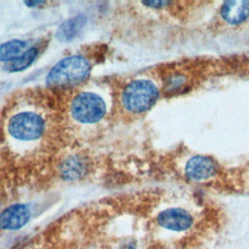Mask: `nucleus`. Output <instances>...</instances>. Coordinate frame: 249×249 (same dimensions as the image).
I'll return each instance as SVG.
<instances>
[{
  "label": "nucleus",
  "instance_id": "obj_1",
  "mask_svg": "<svg viewBox=\"0 0 249 249\" xmlns=\"http://www.w3.org/2000/svg\"><path fill=\"white\" fill-rule=\"evenodd\" d=\"M90 71L89 60L82 55H70L59 60L49 71L46 84L52 88H66L83 82Z\"/></svg>",
  "mask_w": 249,
  "mask_h": 249
},
{
  "label": "nucleus",
  "instance_id": "obj_2",
  "mask_svg": "<svg viewBox=\"0 0 249 249\" xmlns=\"http://www.w3.org/2000/svg\"><path fill=\"white\" fill-rule=\"evenodd\" d=\"M160 91L150 80L137 79L129 82L122 91V104L130 113H143L154 106Z\"/></svg>",
  "mask_w": 249,
  "mask_h": 249
},
{
  "label": "nucleus",
  "instance_id": "obj_3",
  "mask_svg": "<svg viewBox=\"0 0 249 249\" xmlns=\"http://www.w3.org/2000/svg\"><path fill=\"white\" fill-rule=\"evenodd\" d=\"M46 130L45 119L37 112L23 110L15 113L7 123L9 135L17 141L29 143L39 140Z\"/></svg>",
  "mask_w": 249,
  "mask_h": 249
},
{
  "label": "nucleus",
  "instance_id": "obj_4",
  "mask_svg": "<svg viewBox=\"0 0 249 249\" xmlns=\"http://www.w3.org/2000/svg\"><path fill=\"white\" fill-rule=\"evenodd\" d=\"M71 117L83 124H92L101 121L107 111L105 100L97 93L83 91L74 96L70 103Z\"/></svg>",
  "mask_w": 249,
  "mask_h": 249
},
{
  "label": "nucleus",
  "instance_id": "obj_5",
  "mask_svg": "<svg viewBox=\"0 0 249 249\" xmlns=\"http://www.w3.org/2000/svg\"><path fill=\"white\" fill-rule=\"evenodd\" d=\"M157 223L168 231H185L194 225V217L190 211L184 208L170 207L158 214Z\"/></svg>",
  "mask_w": 249,
  "mask_h": 249
},
{
  "label": "nucleus",
  "instance_id": "obj_6",
  "mask_svg": "<svg viewBox=\"0 0 249 249\" xmlns=\"http://www.w3.org/2000/svg\"><path fill=\"white\" fill-rule=\"evenodd\" d=\"M186 177L195 182H202L212 178L217 172L215 162L205 156H195L185 165Z\"/></svg>",
  "mask_w": 249,
  "mask_h": 249
},
{
  "label": "nucleus",
  "instance_id": "obj_7",
  "mask_svg": "<svg viewBox=\"0 0 249 249\" xmlns=\"http://www.w3.org/2000/svg\"><path fill=\"white\" fill-rule=\"evenodd\" d=\"M30 217L31 211L26 204H13L0 213V230H18L27 224Z\"/></svg>",
  "mask_w": 249,
  "mask_h": 249
},
{
  "label": "nucleus",
  "instance_id": "obj_8",
  "mask_svg": "<svg viewBox=\"0 0 249 249\" xmlns=\"http://www.w3.org/2000/svg\"><path fill=\"white\" fill-rule=\"evenodd\" d=\"M221 16L230 24H238L249 17V1H227L221 8Z\"/></svg>",
  "mask_w": 249,
  "mask_h": 249
},
{
  "label": "nucleus",
  "instance_id": "obj_9",
  "mask_svg": "<svg viewBox=\"0 0 249 249\" xmlns=\"http://www.w3.org/2000/svg\"><path fill=\"white\" fill-rule=\"evenodd\" d=\"M60 176L65 180H77L87 171V163L81 156H69L59 165Z\"/></svg>",
  "mask_w": 249,
  "mask_h": 249
},
{
  "label": "nucleus",
  "instance_id": "obj_10",
  "mask_svg": "<svg viewBox=\"0 0 249 249\" xmlns=\"http://www.w3.org/2000/svg\"><path fill=\"white\" fill-rule=\"evenodd\" d=\"M87 18L84 16H75L60 24L56 31V39L60 42H70L83 30Z\"/></svg>",
  "mask_w": 249,
  "mask_h": 249
},
{
  "label": "nucleus",
  "instance_id": "obj_11",
  "mask_svg": "<svg viewBox=\"0 0 249 249\" xmlns=\"http://www.w3.org/2000/svg\"><path fill=\"white\" fill-rule=\"evenodd\" d=\"M26 42L14 39L0 45V61H13L25 52Z\"/></svg>",
  "mask_w": 249,
  "mask_h": 249
},
{
  "label": "nucleus",
  "instance_id": "obj_12",
  "mask_svg": "<svg viewBox=\"0 0 249 249\" xmlns=\"http://www.w3.org/2000/svg\"><path fill=\"white\" fill-rule=\"evenodd\" d=\"M37 55H38V50L35 47L30 48V49L26 50L18 58L11 61L8 68L10 71H13V72L22 71V70L28 68L33 63V61L36 59Z\"/></svg>",
  "mask_w": 249,
  "mask_h": 249
},
{
  "label": "nucleus",
  "instance_id": "obj_13",
  "mask_svg": "<svg viewBox=\"0 0 249 249\" xmlns=\"http://www.w3.org/2000/svg\"><path fill=\"white\" fill-rule=\"evenodd\" d=\"M188 84V78L184 73L176 72L171 74L165 80V90L167 92H177L185 89Z\"/></svg>",
  "mask_w": 249,
  "mask_h": 249
},
{
  "label": "nucleus",
  "instance_id": "obj_14",
  "mask_svg": "<svg viewBox=\"0 0 249 249\" xmlns=\"http://www.w3.org/2000/svg\"><path fill=\"white\" fill-rule=\"evenodd\" d=\"M143 4L146 6H149V7H153V8H160V7L167 5L168 2H166V1H149V2H143Z\"/></svg>",
  "mask_w": 249,
  "mask_h": 249
},
{
  "label": "nucleus",
  "instance_id": "obj_15",
  "mask_svg": "<svg viewBox=\"0 0 249 249\" xmlns=\"http://www.w3.org/2000/svg\"><path fill=\"white\" fill-rule=\"evenodd\" d=\"M24 4L28 7H36L38 5L43 4V2L42 1H26V2H24Z\"/></svg>",
  "mask_w": 249,
  "mask_h": 249
}]
</instances>
